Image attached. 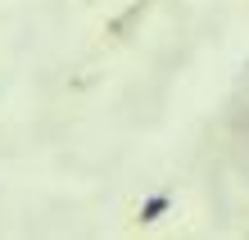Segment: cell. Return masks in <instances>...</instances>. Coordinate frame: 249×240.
<instances>
[{
	"label": "cell",
	"instance_id": "1",
	"mask_svg": "<svg viewBox=\"0 0 249 240\" xmlns=\"http://www.w3.org/2000/svg\"><path fill=\"white\" fill-rule=\"evenodd\" d=\"M168 213H172V190H159V195H150V200H141L136 222H141V227H150V222L168 218Z\"/></svg>",
	"mask_w": 249,
	"mask_h": 240
}]
</instances>
